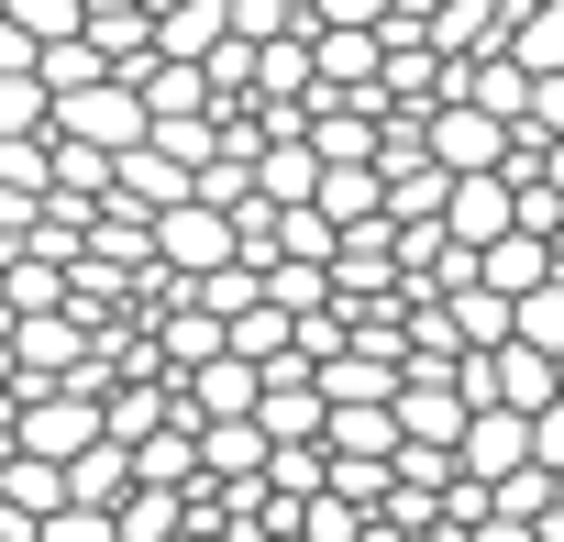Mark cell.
<instances>
[{"label": "cell", "mask_w": 564, "mask_h": 542, "mask_svg": "<svg viewBox=\"0 0 564 542\" xmlns=\"http://www.w3.org/2000/svg\"><path fill=\"white\" fill-rule=\"evenodd\" d=\"M89 67H100V56H89V45H56V56H45V89H78V78H89Z\"/></svg>", "instance_id": "d4e9b609"}, {"label": "cell", "mask_w": 564, "mask_h": 542, "mask_svg": "<svg viewBox=\"0 0 564 542\" xmlns=\"http://www.w3.org/2000/svg\"><path fill=\"white\" fill-rule=\"evenodd\" d=\"M56 133H67V144H100V155H122V144H144V100H133L122 78H78V89L56 100Z\"/></svg>", "instance_id": "6da1fadb"}, {"label": "cell", "mask_w": 564, "mask_h": 542, "mask_svg": "<svg viewBox=\"0 0 564 542\" xmlns=\"http://www.w3.org/2000/svg\"><path fill=\"white\" fill-rule=\"evenodd\" d=\"M520 67H564V0L520 23Z\"/></svg>", "instance_id": "ac0fdd59"}, {"label": "cell", "mask_w": 564, "mask_h": 542, "mask_svg": "<svg viewBox=\"0 0 564 542\" xmlns=\"http://www.w3.org/2000/svg\"><path fill=\"white\" fill-rule=\"evenodd\" d=\"M89 443H100V410H89V399H45V410H23V454L67 465V454H89Z\"/></svg>", "instance_id": "277c9868"}, {"label": "cell", "mask_w": 564, "mask_h": 542, "mask_svg": "<svg viewBox=\"0 0 564 542\" xmlns=\"http://www.w3.org/2000/svg\"><path fill=\"white\" fill-rule=\"evenodd\" d=\"M443 232H454V254H476V243L520 232V188H509V177H487V166H454V177H443Z\"/></svg>", "instance_id": "7a4b0ae2"}, {"label": "cell", "mask_w": 564, "mask_h": 542, "mask_svg": "<svg viewBox=\"0 0 564 542\" xmlns=\"http://www.w3.org/2000/svg\"><path fill=\"white\" fill-rule=\"evenodd\" d=\"M232 34H289V0H221Z\"/></svg>", "instance_id": "7402d4cb"}, {"label": "cell", "mask_w": 564, "mask_h": 542, "mask_svg": "<svg viewBox=\"0 0 564 542\" xmlns=\"http://www.w3.org/2000/svg\"><path fill=\"white\" fill-rule=\"evenodd\" d=\"M509 344L564 355V278H542V289H520V300H509Z\"/></svg>", "instance_id": "8fae6325"}, {"label": "cell", "mask_w": 564, "mask_h": 542, "mask_svg": "<svg viewBox=\"0 0 564 542\" xmlns=\"http://www.w3.org/2000/svg\"><path fill=\"white\" fill-rule=\"evenodd\" d=\"M366 388H377V399L399 388V377H388V355H344V366L322 377V399H333V410H344V399H366Z\"/></svg>", "instance_id": "9a60e30c"}, {"label": "cell", "mask_w": 564, "mask_h": 542, "mask_svg": "<svg viewBox=\"0 0 564 542\" xmlns=\"http://www.w3.org/2000/svg\"><path fill=\"white\" fill-rule=\"evenodd\" d=\"M366 199H377V177H366V166H333V177H322V210H333V221H355Z\"/></svg>", "instance_id": "d6986e66"}, {"label": "cell", "mask_w": 564, "mask_h": 542, "mask_svg": "<svg viewBox=\"0 0 564 542\" xmlns=\"http://www.w3.org/2000/svg\"><path fill=\"white\" fill-rule=\"evenodd\" d=\"M122 487H133V454H122V443H111V432H100V443H89V454H67V498H89V509H111V498H122Z\"/></svg>", "instance_id": "30bf717a"}, {"label": "cell", "mask_w": 564, "mask_h": 542, "mask_svg": "<svg viewBox=\"0 0 564 542\" xmlns=\"http://www.w3.org/2000/svg\"><path fill=\"white\" fill-rule=\"evenodd\" d=\"M199 410H221V421H232V410H254V366H243L232 344H221V355H199Z\"/></svg>", "instance_id": "7c38bea8"}, {"label": "cell", "mask_w": 564, "mask_h": 542, "mask_svg": "<svg viewBox=\"0 0 564 542\" xmlns=\"http://www.w3.org/2000/svg\"><path fill=\"white\" fill-rule=\"evenodd\" d=\"M311 23H377V0H322Z\"/></svg>", "instance_id": "4316f807"}, {"label": "cell", "mask_w": 564, "mask_h": 542, "mask_svg": "<svg viewBox=\"0 0 564 542\" xmlns=\"http://www.w3.org/2000/svg\"><path fill=\"white\" fill-rule=\"evenodd\" d=\"M166 254H177V265H199V278H210V265L232 254V232H221V210H199V199H177V210H166Z\"/></svg>", "instance_id": "ba28073f"}, {"label": "cell", "mask_w": 564, "mask_h": 542, "mask_svg": "<svg viewBox=\"0 0 564 542\" xmlns=\"http://www.w3.org/2000/svg\"><path fill=\"white\" fill-rule=\"evenodd\" d=\"M276 344H289V311H243L232 322V355H276Z\"/></svg>", "instance_id": "44dd1931"}, {"label": "cell", "mask_w": 564, "mask_h": 542, "mask_svg": "<svg viewBox=\"0 0 564 542\" xmlns=\"http://www.w3.org/2000/svg\"><path fill=\"white\" fill-rule=\"evenodd\" d=\"M531 454V410H487V421H465V465L476 476H509Z\"/></svg>", "instance_id": "52a82bcc"}, {"label": "cell", "mask_w": 564, "mask_h": 542, "mask_svg": "<svg viewBox=\"0 0 564 542\" xmlns=\"http://www.w3.org/2000/svg\"><path fill=\"white\" fill-rule=\"evenodd\" d=\"M12 12H23V34H67V23H78L67 0H12Z\"/></svg>", "instance_id": "484cf974"}, {"label": "cell", "mask_w": 564, "mask_h": 542, "mask_svg": "<svg viewBox=\"0 0 564 542\" xmlns=\"http://www.w3.org/2000/svg\"><path fill=\"white\" fill-rule=\"evenodd\" d=\"M476 278H487L498 300L542 289V278H553V265H542V232H498V243H476Z\"/></svg>", "instance_id": "5b68a950"}, {"label": "cell", "mask_w": 564, "mask_h": 542, "mask_svg": "<svg viewBox=\"0 0 564 542\" xmlns=\"http://www.w3.org/2000/svg\"><path fill=\"white\" fill-rule=\"evenodd\" d=\"M34 542H111V509L67 498V509H45V531H34Z\"/></svg>", "instance_id": "2e32d148"}, {"label": "cell", "mask_w": 564, "mask_h": 542, "mask_svg": "<svg viewBox=\"0 0 564 542\" xmlns=\"http://www.w3.org/2000/svg\"><path fill=\"white\" fill-rule=\"evenodd\" d=\"M265 188H276V199H311L322 177H311V155H276V166H265Z\"/></svg>", "instance_id": "603a6c76"}, {"label": "cell", "mask_w": 564, "mask_h": 542, "mask_svg": "<svg viewBox=\"0 0 564 542\" xmlns=\"http://www.w3.org/2000/svg\"><path fill=\"white\" fill-rule=\"evenodd\" d=\"M45 111H56V89H45L34 67H23V78H0V133H12V122H45Z\"/></svg>", "instance_id": "e0dca14e"}, {"label": "cell", "mask_w": 564, "mask_h": 542, "mask_svg": "<svg viewBox=\"0 0 564 542\" xmlns=\"http://www.w3.org/2000/svg\"><path fill=\"white\" fill-rule=\"evenodd\" d=\"M322 67H333V78H366V34H355V23H333V56H322Z\"/></svg>", "instance_id": "cb8c5ba5"}, {"label": "cell", "mask_w": 564, "mask_h": 542, "mask_svg": "<svg viewBox=\"0 0 564 542\" xmlns=\"http://www.w3.org/2000/svg\"><path fill=\"white\" fill-rule=\"evenodd\" d=\"M111 188L144 199V210H177V199H188V166H177L166 144H122V155H111Z\"/></svg>", "instance_id": "3957f363"}, {"label": "cell", "mask_w": 564, "mask_h": 542, "mask_svg": "<svg viewBox=\"0 0 564 542\" xmlns=\"http://www.w3.org/2000/svg\"><path fill=\"white\" fill-rule=\"evenodd\" d=\"M399 421L443 443V432H465V388H410V399H399Z\"/></svg>", "instance_id": "5bb4252c"}, {"label": "cell", "mask_w": 564, "mask_h": 542, "mask_svg": "<svg viewBox=\"0 0 564 542\" xmlns=\"http://www.w3.org/2000/svg\"><path fill=\"white\" fill-rule=\"evenodd\" d=\"M199 300H210V311H243V300H254V265H232V254H221L210 278H199Z\"/></svg>", "instance_id": "ffe728a7"}, {"label": "cell", "mask_w": 564, "mask_h": 542, "mask_svg": "<svg viewBox=\"0 0 564 542\" xmlns=\"http://www.w3.org/2000/svg\"><path fill=\"white\" fill-rule=\"evenodd\" d=\"M432 155H443V166H487V155H498V111H487V100L443 111V122H432Z\"/></svg>", "instance_id": "9c48e42d"}, {"label": "cell", "mask_w": 564, "mask_h": 542, "mask_svg": "<svg viewBox=\"0 0 564 542\" xmlns=\"http://www.w3.org/2000/svg\"><path fill=\"white\" fill-rule=\"evenodd\" d=\"M221 34H232V23H221V0H166L155 56H177V67H188V56H221Z\"/></svg>", "instance_id": "8992f818"}, {"label": "cell", "mask_w": 564, "mask_h": 542, "mask_svg": "<svg viewBox=\"0 0 564 542\" xmlns=\"http://www.w3.org/2000/svg\"><path fill=\"white\" fill-rule=\"evenodd\" d=\"M254 410H265V432H276V443H289V432H311V421H322V388H289V377H276V388H254Z\"/></svg>", "instance_id": "4fadbf2b"}]
</instances>
